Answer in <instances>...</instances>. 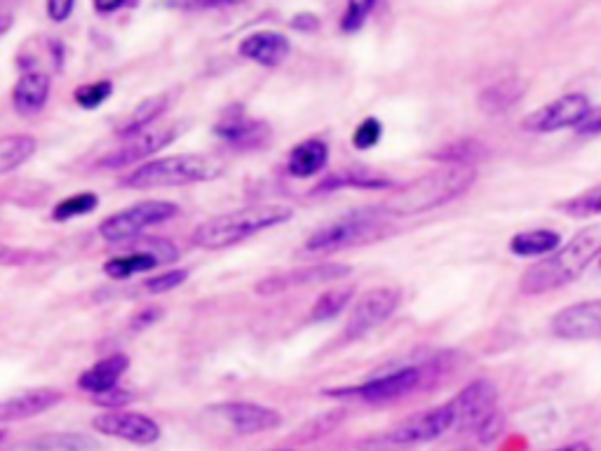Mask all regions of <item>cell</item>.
Returning a JSON list of instances; mask_svg holds the SVG:
<instances>
[{"label":"cell","mask_w":601,"mask_h":451,"mask_svg":"<svg viewBox=\"0 0 601 451\" xmlns=\"http://www.w3.org/2000/svg\"><path fill=\"white\" fill-rule=\"evenodd\" d=\"M475 179V167L447 165L442 170L430 172L425 177L402 186L388 200L371 205L364 212H369L371 217H414V214H423L454 203V200L470 191Z\"/></svg>","instance_id":"obj_1"},{"label":"cell","mask_w":601,"mask_h":451,"mask_svg":"<svg viewBox=\"0 0 601 451\" xmlns=\"http://www.w3.org/2000/svg\"><path fill=\"white\" fill-rule=\"evenodd\" d=\"M601 254V224L587 226L585 231L557 249L550 257L526 268L519 280V292L526 296H540L571 285L583 275L594 259Z\"/></svg>","instance_id":"obj_2"},{"label":"cell","mask_w":601,"mask_h":451,"mask_svg":"<svg viewBox=\"0 0 601 451\" xmlns=\"http://www.w3.org/2000/svg\"><path fill=\"white\" fill-rule=\"evenodd\" d=\"M294 210L287 205H252L219 214L195 228L193 245L200 249H226L259 235L268 228L287 224Z\"/></svg>","instance_id":"obj_3"},{"label":"cell","mask_w":601,"mask_h":451,"mask_svg":"<svg viewBox=\"0 0 601 451\" xmlns=\"http://www.w3.org/2000/svg\"><path fill=\"white\" fill-rule=\"evenodd\" d=\"M226 174V165L216 156H202V153H181V156H167L151 160V163L137 167L120 179V186L130 191H151V188H174L188 184H202L214 181Z\"/></svg>","instance_id":"obj_4"},{"label":"cell","mask_w":601,"mask_h":451,"mask_svg":"<svg viewBox=\"0 0 601 451\" xmlns=\"http://www.w3.org/2000/svg\"><path fill=\"white\" fill-rule=\"evenodd\" d=\"M437 362L440 360L435 358L428 362H416V365L388 369V372L371 376L369 381L360 383V386L327 390V395L357 397V400L371 402V405H388V402H397L402 397L416 393L418 388H423L432 379V374H440Z\"/></svg>","instance_id":"obj_5"},{"label":"cell","mask_w":601,"mask_h":451,"mask_svg":"<svg viewBox=\"0 0 601 451\" xmlns=\"http://www.w3.org/2000/svg\"><path fill=\"white\" fill-rule=\"evenodd\" d=\"M390 224L381 221V217H371L369 212H353L348 217H343L339 221H332V224L317 228V231L310 235L303 245V252L306 254H334V252H343V249L350 247H362L369 245V242L383 240L386 235H390Z\"/></svg>","instance_id":"obj_6"},{"label":"cell","mask_w":601,"mask_h":451,"mask_svg":"<svg viewBox=\"0 0 601 451\" xmlns=\"http://www.w3.org/2000/svg\"><path fill=\"white\" fill-rule=\"evenodd\" d=\"M451 428H456V414L447 402V405L442 407L428 409V412L411 416V419L402 421L400 426L388 430V433L367 437V440L360 442V449L362 451L411 449V447H418V444L437 440V437L449 433Z\"/></svg>","instance_id":"obj_7"},{"label":"cell","mask_w":601,"mask_h":451,"mask_svg":"<svg viewBox=\"0 0 601 451\" xmlns=\"http://www.w3.org/2000/svg\"><path fill=\"white\" fill-rule=\"evenodd\" d=\"M179 214V207L167 200H148L127 207L123 212L111 214L99 224V235L111 245H123V242H134L146 228L158 226L162 221H170Z\"/></svg>","instance_id":"obj_8"},{"label":"cell","mask_w":601,"mask_h":451,"mask_svg":"<svg viewBox=\"0 0 601 451\" xmlns=\"http://www.w3.org/2000/svg\"><path fill=\"white\" fill-rule=\"evenodd\" d=\"M592 104L583 92H571L555 102L540 106L522 120L524 132L531 134H552L559 130H569V127H583L587 118L592 116Z\"/></svg>","instance_id":"obj_9"},{"label":"cell","mask_w":601,"mask_h":451,"mask_svg":"<svg viewBox=\"0 0 601 451\" xmlns=\"http://www.w3.org/2000/svg\"><path fill=\"white\" fill-rule=\"evenodd\" d=\"M179 259V249L174 242L162 238H148L134 245L130 252L106 259L104 273L113 280H130L134 275L148 273L162 264H174Z\"/></svg>","instance_id":"obj_10"},{"label":"cell","mask_w":601,"mask_h":451,"mask_svg":"<svg viewBox=\"0 0 601 451\" xmlns=\"http://www.w3.org/2000/svg\"><path fill=\"white\" fill-rule=\"evenodd\" d=\"M400 306V289L395 287H374L364 292L355 301L353 311L348 315L346 329H343V339L357 341L376 327H381L390 315Z\"/></svg>","instance_id":"obj_11"},{"label":"cell","mask_w":601,"mask_h":451,"mask_svg":"<svg viewBox=\"0 0 601 451\" xmlns=\"http://www.w3.org/2000/svg\"><path fill=\"white\" fill-rule=\"evenodd\" d=\"M184 130V123H174L170 127H151V130L134 134V137L125 139V144L116 148V151L99 158L97 167L99 170H123V167L137 165L141 160L151 158L155 151H162L165 146L174 144Z\"/></svg>","instance_id":"obj_12"},{"label":"cell","mask_w":601,"mask_h":451,"mask_svg":"<svg viewBox=\"0 0 601 451\" xmlns=\"http://www.w3.org/2000/svg\"><path fill=\"white\" fill-rule=\"evenodd\" d=\"M353 273V268L346 264H310V266H296L292 271L268 275L256 282L254 292L261 296H273L289 292L296 287L317 285V282H341L343 278Z\"/></svg>","instance_id":"obj_13"},{"label":"cell","mask_w":601,"mask_h":451,"mask_svg":"<svg viewBox=\"0 0 601 451\" xmlns=\"http://www.w3.org/2000/svg\"><path fill=\"white\" fill-rule=\"evenodd\" d=\"M498 390L491 381L477 379L465 386L449 402L456 414V428H482L486 419L494 416Z\"/></svg>","instance_id":"obj_14"},{"label":"cell","mask_w":601,"mask_h":451,"mask_svg":"<svg viewBox=\"0 0 601 451\" xmlns=\"http://www.w3.org/2000/svg\"><path fill=\"white\" fill-rule=\"evenodd\" d=\"M552 334L564 341L601 339V299L566 306L552 318Z\"/></svg>","instance_id":"obj_15"},{"label":"cell","mask_w":601,"mask_h":451,"mask_svg":"<svg viewBox=\"0 0 601 451\" xmlns=\"http://www.w3.org/2000/svg\"><path fill=\"white\" fill-rule=\"evenodd\" d=\"M214 134L228 146L240 148V151H254V148L266 146L270 141V127L263 120L249 118L242 106H231L214 125Z\"/></svg>","instance_id":"obj_16"},{"label":"cell","mask_w":601,"mask_h":451,"mask_svg":"<svg viewBox=\"0 0 601 451\" xmlns=\"http://www.w3.org/2000/svg\"><path fill=\"white\" fill-rule=\"evenodd\" d=\"M92 426L97 433L108 435V437H118V440L132 442V444H146L158 442L160 437V426L148 416L139 414V412H108L101 414L92 421Z\"/></svg>","instance_id":"obj_17"},{"label":"cell","mask_w":601,"mask_h":451,"mask_svg":"<svg viewBox=\"0 0 601 451\" xmlns=\"http://www.w3.org/2000/svg\"><path fill=\"white\" fill-rule=\"evenodd\" d=\"M212 412L221 414L240 435H256L266 433V430L278 428L282 423V414L275 409L254 405V402H224V405H214Z\"/></svg>","instance_id":"obj_18"},{"label":"cell","mask_w":601,"mask_h":451,"mask_svg":"<svg viewBox=\"0 0 601 451\" xmlns=\"http://www.w3.org/2000/svg\"><path fill=\"white\" fill-rule=\"evenodd\" d=\"M62 393L54 388H31L24 390L15 397H8L0 407V421L12 423V421H24L33 419V416L45 414L47 409L62 402Z\"/></svg>","instance_id":"obj_19"},{"label":"cell","mask_w":601,"mask_h":451,"mask_svg":"<svg viewBox=\"0 0 601 451\" xmlns=\"http://www.w3.org/2000/svg\"><path fill=\"white\" fill-rule=\"evenodd\" d=\"M240 57L261 66H278L292 52V43L278 31H256L242 40L238 47Z\"/></svg>","instance_id":"obj_20"},{"label":"cell","mask_w":601,"mask_h":451,"mask_svg":"<svg viewBox=\"0 0 601 451\" xmlns=\"http://www.w3.org/2000/svg\"><path fill=\"white\" fill-rule=\"evenodd\" d=\"M50 99V76L43 71H24L12 87V106L19 116H36Z\"/></svg>","instance_id":"obj_21"},{"label":"cell","mask_w":601,"mask_h":451,"mask_svg":"<svg viewBox=\"0 0 601 451\" xmlns=\"http://www.w3.org/2000/svg\"><path fill=\"white\" fill-rule=\"evenodd\" d=\"M526 90H529V83H526L524 78L519 76L501 78L479 92L477 106L479 111L486 113V116H501V113L510 111L512 106L522 102Z\"/></svg>","instance_id":"obj_22"},{"label":"cell","mask_w":601,"mask_h":451,"mask_svg":"<svg viewBox=\"0 0 601 451\" xmlns=\"http://www.w3.org/2000/svg\"><path fill=\"white\" fill-rule=\"evenodd\" d=\"M329 163V146L322 139H306L296 144L287 156V174L294 179H310Z\"/></svg>","instance_id":"obj_23"},{"label":"cell","mask_w":601,"mask_h":451,"mask_svg":"<svg viewBox=\"0 0 601 451\" xmlns=\"http://www.w3.org/2000/svg\"><path fill=\"white\" fill-rule=\"evenodd\" d=\"M127 367H130L127 355H123V353L108 355V358L99 360L97 365H92L90 369H85V372L80 374L78 386L90 395L106 393V390L118 388L120 376L127 372Z\"/></svg>","instance_id":"obj_24"},{"label":"cell","mask_w":601,"mask_h":451,"mask_svg":"<svg viewBox=\"0 0 601 451\" xmlns=\"http://www.w3.org/2000/svg\"><path fill=\"white\" fill-rule=\"evenodd\" d=\"M395 181L390 177H383L369 167H348V170H341L339 174H332L324 181H320V186L315 188V193H332L339 191V188H364V191H383V188H393Z\"/></svg>","instance_id":"obj_25"},{"label":"cell","mask_w":601,"mask_h":451,"mask_svg":"<svg viewBox=\"0 0 601 451\" xmlns=\"http://www.w3.org/2000/svg\"><path fill=\"white\" fill-rule=\"evenodd\" d=\"M170 104H172L170 92L153 94V97L144 99V102H141L137 109H134L130 116H127L123 123L118 125L116 134L123 139H130V137H134V134L151 130V125L162 116V113L170 109Z\"/></svg>","instance_id":"obj_26"},{"label":"cell","mask_w":601,"mask_h":451,"mask_svg":"<svg viewBox=\"0 0 601 451\" xmlns=\"http://www.w3.org/2000/svg\"><path fill=\"white\" fill-rule=\"evenodd\" d=\"M562 238L559 233L548 228H536V231H522L510 240V252L517 257H550L555 254Z\"/></svg>","instance_id":"obj_27"},{"label":"cell","mask_w":601,"mask_h":451,"mask_svg":"<svg viewBox=\"0 0 601 451\" xmlns=\"http://www.w3.org/2000/svg\"><path fill=\"white\" fill-rule=\"evenodd\" d=\"M355 299V287L353 285H339L327 289V292L317 296V301L310 308V322H329L346 311L350 301Z\"/></svg>","instance_id":"obj_28"},{"label":"cell","mask_w":601,"mask_h":451,"mask_svg":"<svg viewBox=\"0 0 601 451\" xmlns=\"http://www.w3.org/2000/svg\"><path fill=\"white\" fill-rule=\"evenodd\" d=\"M38 141L26 134H8L0 141V174H10L33 158Z\"/></svg>","instance_id":"obj_29"},{"label":"cell","mask_w":601,"mask_h":451,"mask_svg":"<svg viewBox=\"0 0 601 451\" xmlns=\"http://www.w3.org/2000/svg\"><path fill=\"white\" fill-rule=\"evenodd\" d=\"M92 449H97V442L90 440V437L62 433V435H45L40 437V440L24 442L22 447H17L15 451H92Z\"/></svg>","instance_id":"obj_30"},{"label":"cell","mask_w":601,"mask_h":451,"mask_svg":"<svg viewBox=\"0 0 601 451\" xmlns=\"http://www.w3.org/2000/svg\"><path fill=\"white\" fill-rule=\"evenodd\" d=\"M486 156V146L477 139H461L454 141V144L437 151L435 160H440L444 165H456V167H475L477 160H482Z\"/></svg>","instance_id":"obj_31"},{"label":"cell","mask_w":601,"mask_h":451,"mask_svg":"<svg viewBox=\"0 0 601 451\" xmlns=\"http://www.w3.org/2000/svg\"><path fill=\"white\" fill-rule=\"evenodd\" d=\"M557 210L573 219H590L601 214V184L587 188V191L578 193L576 198L564 200L557 205Z\"/></svg>","instance_id":"obj_32"},{"label":"cell","mask_w":601,"mask_h":451,"mask_svg":"<svg viewBox=\"0 0 601 451\" xmlns=\"http://www.w3.org/2000/svg\"><path fill=\"white\" fill-rule=\"evenodd\" d=\"M97 205H99V198L94 193L71 195V198H66V200H62V203H57V207L52 210V219L54 221H69V219H76V217H85V214H90Z\"/></svg>","instance_id":"obj_33"},{"label":"cell","mask_w":601,"mask_h":451,"mask_svg":"<svg viewBox=\"0 0 601 451\" xmlns=\"http://www.w3.org/2000/svg\"><path fill=\"white\" fill-rule=\"evenodd\" d=\"M111 94H113L111 80H97V83L80 85L78 90L73 92V99H76V104L80 106V109L92 111V109H99V106L104 104Z\"/></svg>","instance_id":"obj_34"},{"label":"cell","mask_w":601,"mask_h":451,"mask_svg":"<svg viewBox=\"0 0 601 451\" xmlns=\"http://www.w3.org/2000/svg\"><path fill=\"white\" fill-rule=\"evenodd\" d=\"M383 137V123L378 118H364L360 125L355 127L353 132V146L360 148V151H367V148L376 146Z\"/></svg>","instance_id":"obj_35"},{"label":"cell","mask_w":601,"mask_h":451,"mask_svg":"<svg viewBox=\"0 0 601 451\" xmlns=\"http://www.w3.org/2000/svg\"><path fill=\"white\" fill-rule=\"evenodd\" d=\"M376 10V3H350L341 19V31L343 33H357L367 22L369 12Z\"/></svg>","instance_id":"obj_36"},{"label":"cell","mask_w":601,"mask_h":451,"mask_svg":"<svg viewBox=\"0 0 601 451\" xmlns=\"http://www.w3.org/2000/svg\"><path fill=\"white\" fill-rule=\"evenodd\" d=\"M188 280V271H184V268H179V271H170L165 275H158V278H151L144 282V292L146 294H162V292H170V289H177L184 285V282Z\"/></svg>","instance_id":"obj_37"},{"label":"cell","mask_w":601,"mask_h":451,"mask_svg":"<svg viewBox=\"0 0 601 451\" xmlns=\"http://www.w3.org/2000/svg\"><path fill=\"white\" fill-rule=\"evenodd\" d=\"M130 400H132V395L127 393V390H123V388H113V390H106V393L92 395L94 405L111 409V412H116L118 407H125Z\"/></svg>","instance_id":"obj_38"},{"label":"cell","mask_w":601,"mask_h":451,"mask_svg":"<svg viewBox=\"0 0 601 451\" xmlns=\"http://www.w3.org/2000/svg\"><path fill=\"white\" fill-rule=\"evenodd\" d=\"M73 8H76V3H71V0H50V3L45 5L47 17H50L52 22H66V19L71 17Z\"/></svg>","instance_id":"obj_39"},{"label":"cell","mask_w":601,"mask_h":451,"mask_svg":"<svg viewBox=\"0 0 601 451\" xmlns=\"http://www.w3.org/2000/svg\"><path fill=\"white\" fill-rule=\"evenodd\" d=\"M317 26H320V19L310 15V12H301V15H296L292 19V29L296 31H315Z\"/></svg>","instance_id":"obj_40"},{"label":"cell","mask_w":601,"mask_h":451,"mask_svg":"<svg viewBox=\"0 0 601 451\" xmlns=\"http://www.w3.org/2000/svg\"><path fill=\"white\" fill-rule=\"evenodd\" d=\"M160 315H162L160 308H146L144 313H139L137 318L132 320V329H144L148 325H153V322L160 320Z\"/></svg>","instance_id":"obj_41"},{"label":"cell","mask_w":601,"mask_h":451,"mask_svg":"<svg viewBox=\"0 0 601 451\" xmlns=\"http://www.w3.org/2000/svg\"><path fill=\"white\" fill-rule=\"evenodd\" d=\"M580 134H601V109H594L587 123L578 130Z\"/></svg>","instance_id":"obj_42"},{"label":"cell","mask_w":601,"mask_h":451,"mask_svg":"<svg viewBox=\"0 0 601 451\" xmlns=\"http://www.w3.org/2000/svg\"><path fill=\"white\" fill-rule=\"evenodd\" d=\"M127 8V3H97L94 5V10L101 12V15H111V12H118Z\"/></svg>","instance_id":"obj_43"},{"label":"cell","mask_w":601,"mask_h":451,"mask_svg":"<svg viewBox=\"0 0 601 451\" xmlns=\"http://www.w3.org/2000/svg\"><path fill=\"white\" fill-rule=\"evenodd\" d=\"M10 29H12V12L3 10L0 12V36H8Z\"/></svg>","instance_id":"obj_44"},{"label":"cell","mask_w":601,"mask_h":451,"mask_svg":"<svg viewBox=\"0 0 601 451\" xmlns=\"http://www.w3.org/2000/svg\"><path fill=\"white\" fill-rule=\"evenodd\" d=\"M559 451H590V447H587V444H583V442H578V444H569V447H564Z\"/></svg>","instance_id":"obj_45"},{"label":"cell","mask_w":601,"mask_h":451,"mask_svg":"<svg viewBox=\"0 0 601 451\" xmlns=\"http://www.w3.org/2000/svg\"><path fill=\"white\" fill-rule=\"evenodd\" d=\"M273 451H294V449H273Z\"/></svg>","instance_id":"obj_46"}]
</instances>
